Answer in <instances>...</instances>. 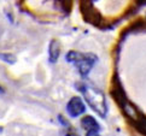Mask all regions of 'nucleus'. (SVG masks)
I'll return each mask as SVG.
<instances>
[{
  "label": "nucleus",
  "instance_id": "8",
  "mask_svg": "<svg viewBox=\"0 0 146 136\" xmlns=\"http://www.w3.org/2000/svg\"><path fill=\"white\" fill-rule=\"evenodd\" d=\"M58 119H59V122H60V125H63V127L65 128H69L70 127V124L68 123V121L65 118H63V116H58Z\"/></svg>",
  "mask_w": 146,
  "mask_h": 136
},
{
  "label": "nucleus",
  "instance_id": "11",
  "mask_svg": "<svg viewBox=\"0 0 146 136\" xmlns=\"http://www.w3.org/2000/svg\"><path fill=\"white\" fill-rule=\"evenodd\" d=\"M3 130H4V129H3L1 127H0V133H3Z\"/></svg>",
  "mask_w": 146,
  "mask_h": 136
},
{
  "label": "nucleus",
  "instance_id": "2",
  "mask_svg": "<svg viewBox=\"0 0 146 136\" xmlns=\"http://www.w3.org/2000/svg\"><path fill=\"white\" fill-rule=\"evenodd\" d=\"M65 60L68 63L74 64L77 67V70H79L80 75L86 77L88 75V72H90L91 69L93 67V65L96 64L98 58L92 53L82 54L80 52H76V51H69L65 55Z\"/></svg>",
  "mask_w": 146,
  "mask_h": 136
},
{
  "label": "nucleus",
  "instance_id": "4",
  "mask_svg": "<svg viewBox=\"0 0 146 136\" xmlns=\"http://www.w3.org/2000/svg\"><path fill=\"white\" fill-rule=\"evenodd\" d=\"M86 111V107H85V104H83L82 99L79 96H74L71 98L69 102L66 105V112L69 113V116L72 118H76L81 116V114Z\"/></svg>",
  "mask_w": 146,
  "mask_h": 136
},
{
  "label": "nucleus",
  "instance_id": "3",
  "mask_svg": "<svg viewBox=\"0 0 146 136\" xmlns=\"http://www.w3.org/2000/svg\"><path fill=\"white\" fill-rule=\"evenodd\" d=\"M118 105L121 106V108L123 110V112L127 116V118H129L130 121L135 124V127H137L138 129H140V127L145 123L146 118L139 112V110L135 107L132 102H129L127 99H124V100L122 102H119Z\"/></svg>",
  "mask_w": 146,
  "mask_h": 136
},
{
  "label": "nucleus",
  "instance_id": "7",
  "mask_svg": "<svg viewBox=\"0 0 146 136\" xmlns=\"http://www.w3.org/2000/svg\"><path fill=\"white\" fill-rule=\"evenodd\" d=\"M0 59L5 63H7V64H15L17 60L16 57L11 53H0Z\"/></svg>",
  "mask_w": 146,
  "mask_h": 136
},
{
  "label": "nucleus",
  "instance_id": "9",
  "mask_svg": "<svg viewBox=\"0 0 146 136\" xmlns=\"http://www.w3.org/2000/svg\"><path fill=\"white\" fill-rule=\"evenodd\" d=\"M138 3L140 5H143V4H146V0H138Z\"/></svg>",
  "mask_w": 146,
  "mask_h": 136
},
{
  "label": "nucleus",
  "instance_id": "12",
  "mask_svg": "<svg viewBox=\"0 0 146 136\" xmlns=\"http://www.w3.org/2000/svg\"><path fill=\"white\" fill-rule=\"evenodd\" d=\"M86 1H92V0H86Z\"/></svg>",
  "mask_w": 146,
  "mask_h": 136
},
{
  "label": "nucleus",
  "instance_id": "1",
  "mask_svg": "<svg viewBox=\"0 0 146 136\" xmlns=\"http://www.w3.org/2000/svg\"><path fill=\"white\" fill-rule=\"evenodd\" d=\"M77 88L83 94V98L88 102V105L91 106V108L94 110L100 117L105 118L108 113V105L104 93L99 90L98 88L86 85V83H81V86H79Z\"/></svg>",
  "mask_w": 146,
  "mask_h": 136
},
{
  "label": "nucleus",
  "instance_id": "5",
  "mask_svg": "<svg viewBox=\"0 0 146 136\" xmlns=\"http://www.w3.org/2000/svg\"><path fill=\"white\" fill-rule=\"evenodd\" d=\"M81 125L82 128L87 131L88 136H92V135H98L99 131H100V125L98 124V122L96 121L92 116H85L81 121Z\"/></svg>",
  "mask_w": 146,
  "mask_h": 136
},
{
  "label": "nucleus",
  "instance_id": "6",
  "mask_svg": "<svg viewBox=\"0 0 146 136\" xmlns=\"http://www.w3.org/2000/svg\"><path fill=\"white\" fill-rule=\"evenodd\" d=\"M60 54V45L58 40H51L48 46V61L51 64H56Z\"/></svg>",
  "mask_w": 146,
  "mask_h": 136
},
{
  "label": "nucleus",
  "instance_id": "10",
  "mask_svg": "<svg viewBox=\"0 0 146 136\" xmlns=\"http://www.w3.org/2000/svg\"><path fill=\"white\" fill-rule=\"evenodd\" d=\"M5 93V90H4V88L1 87V86H0V94H4Z\"/></svg>",
  "mask_w": 146,
  "mask_h": 136
}]
</instances>
